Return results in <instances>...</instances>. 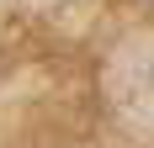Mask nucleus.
<instances>
[{
  "mask_svg": "<svg viewBox=\"0 0 154 148\" xmlns=\"http://www.w3.org/2000/svg\"><path fill=\"white\" fill-rule=\"evenodd\" d=\"M149 5H154V0H149Z\"/></svg>",
  "mask_w": 154,
  "mask_h": 148,
  "instance_id": "1",
  "label": "nucleus"
}]
</instances>
